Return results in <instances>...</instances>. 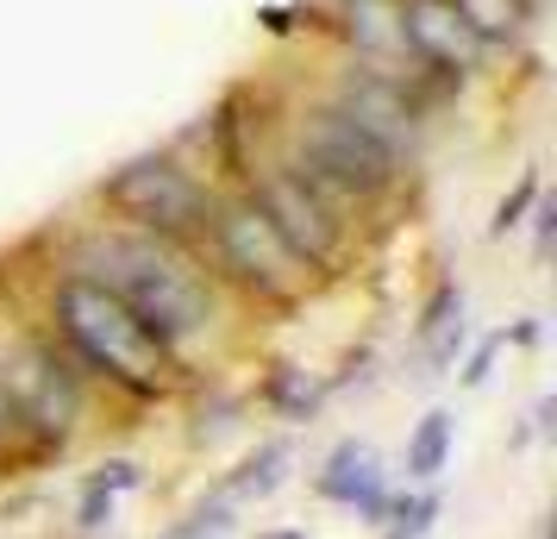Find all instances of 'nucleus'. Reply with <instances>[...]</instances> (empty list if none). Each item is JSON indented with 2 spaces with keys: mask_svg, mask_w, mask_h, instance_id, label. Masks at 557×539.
<instances>
[{
  "mask_svg": "<svg viewBox=\"0 0 557 539\" xmlns=\"http://www.w3.org/2000/svg\"><path fill=\"white\" fill-rule=\"evenodd\" d=\"M32 245L51 252L45 264H70L82 277H95L138 320V333L163 352V364L182 377V389L207 383L232 358V345H238L232 314L238 308L201 270L195 245H170V238H151V232L113 226L101 213L38 232Z\"/></svg>",
  "mask_w": 557,
  "mask_h": 539,
  "instance_id": "nucleus-1",
  "label": "nucleus"
},
{
  "mask_svg": "<svg viewBox=\"0 0 557 539\" xmlns=\"http://www.w3.org/2000/svg\"><path fill=\"white\" fill-rule=\"evenodd\" d=\"M38 320L45 333L76 358V370L101 389V402H126V408H163L182 395V377L163 364L151 339L138 333L113 295L95 277H82L70 264H45L38 270Z\"/></svg>",
  "mask_w": 557,
  "mask_h": 539,
  "instance_id": "nucleus-2",
  "label": "nucleus"
},
{
  "mask_svg": "<svg viewBox=\"0 0 557 539\" xmlns=\"http://www.w3.org/2000/svg\"><path fill=\"white\" fill-rule=\"evenodd\" d=\"M195 257H201V270L220 283V295L232 308L295 314V308H307V295H320L313 277L295 264V252L276 238V226L257 213V201L245 188H213Z\"/></svg>",
  "mask_w": 557,
  "mask_h": 539,
  "instance_id": "nucleus-3",
  "label": "nucleus"
},
{
  "mask_svg": "<svg viewBox=\"0 0 557 539\" xmlns=\"http://www.w3.org/2000/svg\"><path fill=\"white\" fill-rule=\"evenodd\" d=\"M0 377L13 389V414L26 427L32 464L63 458L95 427V414H101V389L88 383L76 370V358L45 333L38 314L7 320V333H0Z\"/></svg>",
  "mask_w": 557,
  "mask_h": 539,
  "instance_id": "nucleus-4",
  "label": "nucleus"
},
{
  "mask_svg": "<svg viewBox=\"0 0 557 539\" xmlns=\"http://www.w3.org/2000/svg\"><path fill=\"white\" fill-rule=\"evenodd\" d=\"M213 188L220 182L207 176V170H195L170 145H157V151H138L120 170H107L88 201L113 226L151 232V238H170V245H195L207 207H213Z\"/></svg>",
  "mask_w": 557,
  "mask_h": 539,
  "instance_id": "nucleus-5",
  "label": "nucleus"
},
{
  "mask_svg": "<svg viewBox=\"0 0 557 539\" xmlns=\"http://www.w3.org/2000/svg\"><path fill=\"white\" fill-rule=\"evenodd\" d=\"M245 195H251L257 213L276 226L282 245L295 252V264L313 277V289H332V283L351 277L357 252H363V232H357L345 213H332V207L288 170L282 151H270L263 163H257V176L245 182Z\"/></svg>",
  "mask_w": 557,
  "mask_h": 539,
  "instance_id": "nucleus-6",
  "label": "nucleus"
},
{
  "mask_svg": "<svg viewBox=\"0 0 557 539\" xmlns=\"http://www.w3.org/2000/svg\"><path fill=\"white\" fill-rule=\"evenodd\" d=\"M395 7H401V45H407V63H413V70L451 82L457 95H463L470 82L488 76L495 51L463 26V13H457L451 0H395Z\"/></svg>",
  "mask_w": 557,
  "mask_h": 539,
  "instance_id": "nucleus-7",
  "label": "nucleus"
},
{
  "mask_svg": "<svg viewBox=\"0 0 557 539\" xmlns=\"http://www.w3.org/2000/svg\"><path fill=\"white\" fill-rule=\"evenodd\" d=\"M313 38L370 70H401V7L395 0H313Z\"/></svg>",
  "mask_w": 557,
  "mask_h": 539,
  "instance_id": "nucleus-8",
  "label": "nucleus"
},
{
  "mask_svg": "<svg viewBox=\"0 0 557 539\" xmlns=\"http://www.w3.org/2000/svg\"><path fill=\"white\" fill-rule=\"evenodd\" d=\"M313 495L332 502V509L357 514L363 527H382L388 520V502H395V477L382 470V458L363 445V439H338L320 470H313Z\"/></svg>",
  "mask_w": 557,
  "mask_h": 539,
  "instance_id": "nucleus-9",
  "label": "nucleus"
},
{
  "mask_svg": "<svg viewBox=\"0 0 557 539\" xmlns=\"http://www.w3.org/2000/svg\"><path fill=\"white\" fill-rule=\"evenodd\" d=\"M138 489H145V464H138V458H126V452L101 458L95 470H88V477H82L70 527H76L82 539L113 534V520H120V509H126V495H138Z\"/></svg>",
  "mask_w": 557,
  "mask_h": 539,
  "instance_id": "nucleus-10",
  "label": "nucleus"
},
{
  "mask_svg": "<svg viewBox=\"0 0 557 539\" xmlns=\"http://www.w3.org/2000/svg\"><path fill=\"white\" fill-rule=\"evenodd\" d=\"M257 402H263V414L270 420H282V427H307V420H320V408H326V377L320 370H307V364L295 358H276L263 377H257Z\"/></svg>",
  "mask_w": 557,
  "mask_h": 539,
  "instance_id": "nucleus-11",
  "label": "nucleus"
},
{
  "mask_svg": "<svg viewBox=\"0 0 557 539\" xmlns=\"http://www.w3.org/2000/svg\"><path fill=\"white\" fill-rule=\"evenodd\" d=\"M451 7L463 13V26L476 32L495 57L520 51L532 32H539V13H545V0H451Z\"/></svg>",
  "mask_w": 557,
  "mask_h": 539,
  "instance_id": "nucleus-12",
  "label": "nucleus"
},
{
  "mask_svg": "<svg viewBox=\"0 0 557 539\" xmlns=\"http://www.w3.org/2000/svg\"><path fill=\"white\" fill-rule=\"evenodd\" d=\"M288 439H257L245 458L226 470V483H220V495L226 502H238V509H251V502H270L282 483H288Z\"/></svg>",
  "mask_w": 557,
  "mask_h": 539,
  "instance_id": "nucleus-13",
  "label": "nucleus"
},
{
  "mask_svg": "<svg viewBox=\"0 0 557 539\" xmlns=\"http://www.w3.org/2000/svg\"><path fill=\"white\" fill-rule=\"evenodd\" d=\"M451 445H457V414L451 408L420 414V420H413V433H407V452H401L407 483H438V477H445V464H451Z\"/></svg>",
  "mask_w": 557,
  "mask_h": 539,
  "instance_id": "nucleus-14",
  "label": "nucleus"
},
{
  "mask_svg": "<svg viewBox=\"0 0 557 539\" xmlns=\"http://www.w3.org/2000/svg\"><path fill=\"white\" fill-rule=\"evenodd\" d=\"M232 527H238V502H226V495L213 489V495H201L188 514H176L157 539H232Z\"/></svg>",
  "mask_w": 557,
  "mask_h": 539,
  "instance_id": "nucleus-15",
  "label": "nucleus"
},
{
  "mask_svg": "<svg viewBox=\"0 0 557 539\" xmlns=\"http://www.w3.org/2000/svg\"><path fill=\"white\" fill-rule=\"evenodd\" d=\"M463 314H470V295H463V283H457V277H438V283H432V295L420 302V314H413V333L432 339L438 327H451V320H463Z\"/></svg>",
  "mask_w": 557,
  "mask_h": 539,
  "instance_id": "nucleus-16",
  "label": "nucleus"
},
{
  "mask_svg": "<svg viewBox=\"0 0 557 539\" xmlns=\"http://www.w3.org/2000/svg\"><path fill=\"white\" fill-rule=\"evenodd\" d=\"M539 195H545V182H539V170H527V176L513 182L502 201H495V213H488V238H507V232L527 226V213L539 207Z\"/></svg>",
  "mask_w": 557,
  "mask_h": 539,
  "instance_id": "nucleus-17",
  "label": "nucleus"
},
{
  "mask_svg": "<svg viewBox=\"0 0 557 539\" xmlns=\"http://www.w3.org/2000/svg\"><path fill=\"white\" fill-rule=\"evenodd\" d=\"M257 32H270V38H313V0H270V7H257Z\"/></svg>",
  "mask_w": 557,
  "mask_h": 539,
  "instance_id": "nucleus-18",
  "label": "nucleus"
},
{
  "mask_svg": "<svg viewBox=\"0 0 557 539\" xmlns=\"http://www.w3.org/2000/svg\"><path fill=\"white\" fill-rule=\"evenodd\" d=\"M0 470H32V445H26V427L13 414V389L0 377Z\"/></svg>",
  "mask_w": 557,
  "mask_h": 539,
  "instance_id": "nucleus-19",
  "label": "nucleus"
},
{
  "mask_svg": "<svg viewBox=\"0 0 557 539\" xmlns=\"http://www.w3.org/2000/svg\"><path fill=\"white\" fill-rule=\"evenodd\" d=\"M420 345H426V370H432V377H451V364L470 352V314L451 320V327H438V333L420 339Z\"/></svg>",
  "mask_w": 557,
  "mask_h": 539,
  "instance_id": "nucleus-20",
  "label": "nucleus"
},
{
  "mask_svg": "<svg viewBox=\"0 0 557 539\" xmlns=\"http://www.w3.org/2000/svg\"><path fill=\"white\" fill-rule=\"evenodd\" d=\"M370 370H376V352H370V345L345 352V358H338V370H326V395H345L351 383H370Z\"/></svg>",
  "mask_w": 557,
  "mask_h": 539,
  "instance_id": "nucleus-21",
  "label": "nucleus"
},
{
  "mask_svg": "<svg viewBox=\"0 0 557 539\" xmlns=\"http://www.w3.org/2000/svg\"><path fill=\"white\" fill-rule=\"evenodd\" d=\"M502 352H507V345H502V333H495V339H482V345L470 352V358H457V364H463V389H482V383H488V377H495V358H502Z\"/></svg>",
  "mask_w": 557,
  "mask_h": 539,
  "instance_id": "nucleus-22",
  "label": "nucleus"
},
{
  "mask_svg": "<svg viewBox=\"0 0 557 539\" xmlns=\"http://www.w3.org/2000/svg\"><path fill=\"white\" fill-rule=\"evenodd\" d=\"M527 226H532V245L545 252V245H552V232H557V207L545 201V195H539V207H532V213H527Z\"/></svg>",
  "mask_w": 557,
  "mask_h": 539,
  "instance_id": "nucleus-23",
  "label": "nucleus"
},
{
  "mask_svg": "<svg viewBox=\"0 0 557 539\" xmlns=\"http://www.w3.org/2000/svg\"><path fill=\"white\" fill-rule=\"evenodd\" d=\"M257 539H307V527H270V534H257Z\"/></svg>",
  "mask_w": 557,
  "mask_h": 539,
  "instance_id": "nucleus-24",
  "label": "nucleus"
},
{
  "mask_svg": "<svg viewBox=\"0 0 557 539\" xmlns=\"http://www.w3.org/2000/svg\"><path fill=\"white\" fill-rule=\"evenodd\" d=\"M376 539H401V534H388V527H376Z\"/></svg>",
  "mask_w": 557,
  "mask_h": 539,
  "instance_id": "nucleus-25",
  "label": "nucleus"
}]
</instances>
